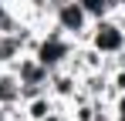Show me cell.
<instances>
[{
    "mask_svg": "<svg viewBox=\"0 0 125 121\" xmlns=\"http://www.w3.org/2000/svg\"><path fill=\"white\" fill-rule=\"evenodd\" d=\"M74 47H78V40L64 37L58 27H47V30H37V40H34L31 54L41 60L47 71H58V67H64V64L71 60Z\"/></svg>",
    "mask_w": 125,
    "mask_h": 121,
    "instance_id": "1",
    "label": "cell"
},
{
    "mask_svg": "<svg viewBox=\"0 0 125 121\" xmlns=\"http://www.w3.org/2000/svg\"><path fill=\"white\" fill-rule=\"evenodd\" d=\"M84 44H88L91 51H98L102 57H115V54H122V51H125V27H122L115 17L91 20Z\"/></svg>",
    "mask_w": 125,
    "mask_h": 121,
    "instance_id": "2",
    "label": "cell"
},
{
    "mask_svg": "<svg viewBox=\"0 0 125 121\" xmlns=\"http://www.w3.org/2000/svg\"><path fill=\"white\" fill-rule=\"evenodd\" d=\"M51 27H58L64 37H71V40H78V44H84L88 27H91V17L84 14V7L78 3V0H61V3L51 10Z\"/></svg>",
    "mask_w": 125,
    "mask_h": 121,
    "instance_id": "3",
    "label": "cell"
},
{
    "mask_svg": "<svg viewBox=\"0 0 125 121\" xmlns=\"http://www.w3.org/2000/svg\"><path fill=\"white\" fill-rule=\"evenodd\" d=\"M10 71L17 74V81H21V84H37V87H47V78H51V71H47V67H44V64L34 57L31 51H24L21 57L10 64Z\"/></svg>",
    "mask_w": 125,
    "mask_h": 121,
    "instance_id": "4",
    "label": "cell"
},
{
    "mask_svg": "<svg viewBox=\"0 0 125 121\" xmlns=\"http://www.w3.org/2000/svg\"><path fill=\"white\" fill-rule=\"evenodd\" d=\"M54 108H64V104H58V101L51 98V91H41V94H34V98L21 101V114H24V121H41V118H47Z\"/></svg>",
    "mask_w": 125,
    "mask_h": 121,
    "instance_id": "5",
    "label": "cell"
},
{
    "mask_svg": "<svg viewBox=\"0 0 125 121\" xmlns=\"http://www.w3.org/2000/svg\"><path fill=\"white\" fill-rule=\"evenodd\" d=\"M0 104L3 108H17L21 104V81L10 67H0Z\"/></svg>",
    "mask_w": 125,
    "mask_h": 121,
    "instance_id": "6",
    "label": "cell"
},
{
    "mask_svg": "<svg viewBox=\"0 0 125 121\" xmlns=\"http://www.w3.org/2000/svg\"><path fill=\"white\" fill-rule=\"evenodd\" d=\"M78 3L84 7V14H88L91 20H102V17H112L122 0H78Z\"/></svg>",
    "mask_w": 125,
    "mask_h": 121,
    "instance_id": "7",
    "label": "cell"
},
{
    "mask_svg": "<svg viewBox=\"0 0 125 121\" xmlns=\"http://www.w3.org/2000/svg\"><path fill=\"white\" fill-rule=\"evenodd\" d=\"M108 87H112V94L125 91V67H112L108 71Z\"/></svg>",
    "mask_w": 125,
    "mask_h": 121,
    "instance_id": "8",
    "label": "cell"
},
{
    "mask_svg": "<svg viewBox=\"0 0 125 121\" xmlns=\"http://www.w3.org/2000/svg\"><path fill=\"white\" fill-rule=\"evenodd\" d=\"M108 111H112V118H115V121H125V91H122V94H112Z\"/></svg>",
    "mask_w": 125,
    "mask_h": 121,
    "instance_id": "9",
    "label": "cell"
}]
</instances>
